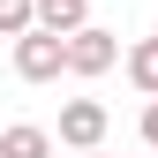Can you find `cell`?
I'll return each instance as SVG.
<instances>
[{
    "instance_id": "cell-1",
    "label": "cell",
    "mask_w": 158,
    "mask_h": 158,
    "mask_svg": "<svg viewBox=\"0 0 158 158\" xmlns=\"http://www.w3.org/2000/svg\"><path fill=\"white\" fill-rule=\"evenodd\" d=\"M15 75H23V83H60L68 75V38H53V30L15 38Z\"/></svg>"
},
{
    "instance_id": "cell-2",
    "label": "cell",
    "mask_w": 158,
    "mask_h": 158,
    "mask_svg": "<svg viewBox=\"0 0 158 158\" xmlns=\"http://www.w3.org/2000/svg\"><path fill=\"white\" fill-rule=\"evenodd\" d=\"M106 128H113V113L98 106V98H68V106H60V128H53V143H68L75 158H83V151L106 143Z\"/></svg>"
},
{
    "instance_id": "cell-3",
    "label": "cell",
    "mask_w": 158,
    "mask_h": 158,
    "mask_svg": "<svg viewBox=\"0 0 158 158\" xmlns=\"http://www.w3.org/2000/svg\"><path fill=\"white\" fill-rule=\"evenodd\" d=\"M113 60H121V38H113V30H98V23H90V30H75V38H68V75H106Z\"/></svg>"
},
{
    "instance_id": "cell-4",
    "label": "cell",
    "mask_w": 158,
    "mask_h": 158,
    "mask_svg": "<svg viewBox=\"0 0 158 158\" xmlns=\"http://www.w3.org/2000/svg\"><path fill=\"white\" fill-rule=\"evenodd\" d=\"M38 30H53V38L90 30V0H38Z\"/></svg>"
},
{
    "instance_id": "cell-5",
    "label": "cell",
    "mask_w": 158,
    "mask_h": 158,
    "mask_svg": "<svg viewBox=\"0 0 158 158\" xmlns=\"http://www.w3.org/2000/svg\"><path fill=\"white\" fill-rule=\"evenodd\" d=\"M0 158H53V128H38V121L0 128Z\"/></svg>"
},
{
    "instance_id": "cell-6",
    "label": "cell",
    "mask_w": 158,
    "mask_h": 158,
    "mask_svg": "<svg viewBox=\"0 0 158 158\" xmlns=\"http://www.w3.org/2000/svg\"><path fill=\"white\" fill-rule=\"evenodd\" d=\"M128 83L143 98H158V38H135V45H128Z\"/></svg>"
},
{
    "instance_id": "cell-7",
    "label": "cell",
    "mask_w": 158,
    "mask_h": 158,
    "mask_svg": "<svg viewBox=\"0 0 158 158\" xmlns=\"http://www.w3.org/2000/svg\"><path fill=\"white\" fill-rule=\"evenodd\" d=\"M38 30V0H0V38H30Z\"/></svg>"
},
{
    "instance_id": "cell-8",
    "label": "cell",
    "mask_w": 158,
    "mask_h": 158,
    "mask_svg": "<svg viewBox=\"0 0 158 158\" xmlns=\"http://www.w3.org/2000/svg\"><path fill=\"white\" fill-rule=\"evenodd\" d=\"M135 128H143V151H158V98L143 106V121H135Z\"/></svg>"
},
{
    "instance_id": "cell-9",
    "label": "cell",
    "mask_w": 158,
    "mask_h": 158,
    "mask_svg": "<svg viewBox=\"0 0 158 158\" xmlns=\"http://www.w3.org/2000/svg\"><path fill=\"white\" fill-rule=\"evenodd\" d=\"M83 158H98V151H83Z\"/></svg>"
}]
</instances>
